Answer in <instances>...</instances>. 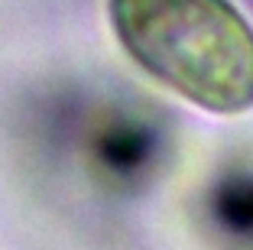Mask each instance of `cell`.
Masks as SVG:
<instances>
[{
    "label": "cell",
    "mask_w": 253,
    "mask_h": 250,
    "mask_svg": "<svg viewBox=\"0 0 253 250\" xmlns=\"http://www.w3.org/2000/svg\"><path fill=\"white\" fill-rule=\"evenodd\" d=\"M124 55L192 107L253 110V23L234 0H104Z\"/></svg>",
    "instance_id": "obj_1"
}]
</instances>
